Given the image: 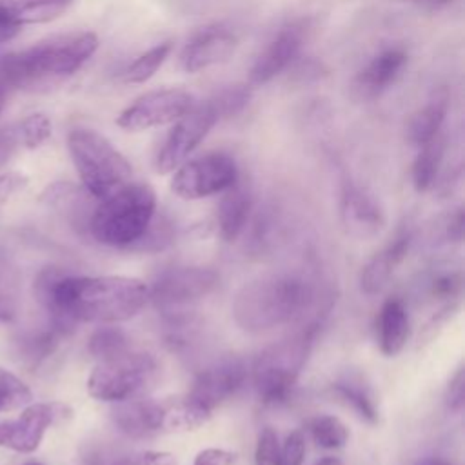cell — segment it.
Here are the masks:
<instances>
[{"label": "cell", "instance_id": "obj_41", "mask_svg": "<svg viewBox=\"0 0 465 465\" xmlns=\"http://www.w3.org/2000/svg\"><path fill=\"white\" fill-rule=\"evenodd\" d=\"M460 276L450 272V274H440L432 282V294L438 298H450L460 291Z\"/></svg>", "mask_w": 465, "mask_h": 465}, {"label": "cell", "instance_id": "obj_22", "mask_svg": "<svg viewBox=\"0 0 465 465\" xmlns=\"http://www.w3.org/2000/svg\"><path fill=\"white\" fill-rule=\"evenodd\" d=\"M409 251V236L396 238L387 249L378 252L361 271V289L365 294H378L389 282L394 267Z\"/></svg>", "mask_w": 465, "mask_h": 465}, {"label": "cell", "instance_id": "obj_34", "mask_svg": "<svg viewBox=\"0 0 465 465\" xmlns=\"http://www.w3.org/2000/svg\"><path fill=\"white\" fill-rule=\"evenodd\" d=\"M327 74L329 67L314 56H296L294 62L287 67L289 82L300 87L318 84L323 78H327Z\"/></svg>", "mask_w": 465, "mask_h": 465}, {"label": "cell", "instance_id": "obj_11", "mask_svg": "<svg viewBox=\"0 0 465 465\" xmlns=\"http://www.w3.org/2000/svg\"><path fill=\"white\" fill-rule=\"evenodd\" d=\"M69 416L71 409L64 403H29L18 418L0 423V449H11L22 454L35 452L45 430Z\"/></svg>", "mask_w": 465, "mask_h": 465}, {"label": "cell", "instance_id": "obj_25", "mask_svg": "<svg viewBox=\"0 0 465 465\" xmlns=\"http://www.w3.org/2000/svg\"><path fill=\"white\" fill-rule=\"evenodd\" d=\"M62 334L64 332H60L54 325H49L47 329L25 331L15 340L16 354L25 365L38 367L58 349Z\"/></svg>", "mask_w": 465, "mask_h": 465}, {"label": "cell", "instance_id": "obj_46", "mask_svg": "<svg viewBox=\"0 0 465 465\" xmlns=\"http://www.w3.org/2000/svg\"><path fill=\"white\" fill-rule=\"evenodd\" d=\"M314 465H343V463H341V460L336 458V456H325V458L318 460Z\"/></svg>", "mask_w": 465, "mask_h": 465}, {"label": "cell", "instance_id": "obj_35", "mask_svg": "<svg viewBox=\"0 0 465 465\" xmlns=\"http://www.w3.org/2000/svg\"><path fill=\"white\" fill-rule=\"evenodd\" d=\"M49 136H51V120L42 113H35L27 116L18 127V138L27 149L40 147Z\"/></svg>", "mask_w": 465, "mask_h": 465}, {"label": "cell", "instance_id": "obj_24", "mask_svg": "<svg viewBox=\"0 0 465 465\" xmlns=\"http://www.w3.org/2000/svg\"><path fill=\"white\" fill-rule=\"evenodd\" d=\"M22 278L9 251L0 247V323H11L20 314Z\"/></svg>", "mask_w": 465, "mask_h": 465}, {"label": "cell", "instance_id": "obj_28", "mask_svg": "<svg viewBox=\"0 0 465 465\" xmlns=\"http://www.w3.org/2000/svg\"><path fill=\"white\" fill-rule=\"evenodd\" d=\"M173 49V44L169 40L160 42L147 51L140 53L125 69H124V82L125 84H143L149 78L154 76V73L162 67V64L167 60L169 53Z\"/></svg>", "mask_w": 465, "mask_h": 465}, {"label": "cell", "instance_id": "obj_9", "mask_svg": "<svg viewBox=\"0 0 465 465\" xmlns=\"http://www.w3.org/2000/svg\"><path fill=\"white\" fill-rule=\"evenodd\" d=\"M194 107V96L183 89H156L138 96L116 118L125 131H145L151 127L174 124Z\"/></svg>", "mask_w": 465, "mask_h": 465}, {"label": "cell", "instance_id": "obj_16", "mask_svg": "<svg viewBox=\"0 0 465 465\" xmlns=\"http://www.w3.org/2000/svg\"><path fill=\"white\" fill-rule=\"evenodd\" d=\"M409 62L403 47H387L374 54L354 76L352 89L363 100L383 94L401 74Z\"/></svg>", "mask_w": 465, "mask_h": 465}, {"label": "cell", "instance_id": "obj_43", "mask_svg": "<svg viewBox=\"0 0 465 465\" xmlns=\"http://www.w3.org/2000/svg\"><path fill=\"white\" fill-rule=\"evenodd\" d=\"M18 142V129L0 127V167H4L9 162V158L16 151Z\"/></svg>", "mask_w": 465, "mask_h": 465}, {"label": "cell", "instance_id": "obj_30", "mask_svg": "<svg viewBox=\"0 0 465 465\" xmlns=\"http://www.w3.org/2000/svg\"><path fill=\"white\" fill-rule=\"evenodd\" d=\"M251 94L252 91L249 84H234L220 89L213 98H209V102L216 111L218 120L232 118L249 105Z\"/></svg>", "mask_w": 465, "mask_h": 465}, {"label": "cell", "instance_id": "obj_6", "mask_svg": "<svg viewBox=\"0 0 465 465\" xmlns=\"http://www.w3.org/2000/svg\"><path fill=\"white\" fill-rule=\"evenodd\" d=\"M158 365L147 352L127 349L125 352L102 360L87 378V392L102 401H125L142 398L156 381Z\"/></svg>", "mask_w": 465, "mask_h": 465}, {"label": "cell", "instance_id": "obj_39", "mask_svg": "<svg viewBox=\"0 0 465 465\" xmlns=\"http://www.w3.org/2000/svg\"><path fill=\"white\" fill-rule=\"evenodd\" d=\"M463 398H465V374L463 369H458L452 380L449 381L447 394H445V403L450 411L458 412L463 407Z\"/></svg>", "mask_w": 465, "mask_h": 465}, {"label": "cell", "instance_id": "obj_26", "mask_svg": "<svg viewBox=\"0 0 465 465\" xmlns=\"http://www.w3.org/2000/svg\"><path fill=\"white\" fill-rule=\"evenodd\" d=\"M73 0H0V5L22 25L58 18Z\"/></svg>", "mask_w": 465, "mask_h": 465}, {"label": "cell", "instance_id": "obj_36", "mask_svg": "<svg viewBox=\"0 0 465 465\" xmlns=\"http://www.w3.org/2000/svg\"><path fill=\"white\" fill-rule=\"evenodd\" d=\"M254 465H285L280 456V443L272 429H263L258 436Z\"/></svg>", "mask_w": 465, "mask_h": 465}, {"label": "cell", "instance_id": "obj_5", "mask_svg": "<svg viewBox=\"0 0 465 465\" xmlns=\"http://www.w3.org/2000/svg\"><path fill=\"white\" fill-rule=\"evenodd\" d=\"M98 49V36L91 31H78L51 36L29 49L18 51L16 58L27 87L45 78L76 73Z\"/></svg>", "mask_w": 465, "mask_h": 465}, {"label": "cell", "instance_id": "obj_47", "mask_svg": "<svg viewBox=\"0 0 465 465\" xmlns=\"http://www.w3.org/2000/svg\"><path fill=\"white\" fill-rule=\"evenodd\" d=\"M421 465H452V463H449V461H443V460H427V461H423Z\"/></svg>", "mask_w": 465, "mask_h": 465}, {"label": "cell", "instance_id": "obj_2", "mask_svg": "<svg viewBox=\"0 0 465 465\" xmlns=\"http://www.w3.org/2000/svg\"><path fill=\"white\" fill-rule=\"evenodd\" d=\"M312 302V285L300 274H267L245 283L232 303L236 323L249 332H263L292 322Z\"/></svg>", "mask_w": 465, "mask_h": 465}, {"label": "cell", "instance_id": "obj_4", "mask_svg": "<svg viewBox=\"0 0 465 465\" xmlns=\"http://www.w3.org/2000/svg\"><path fill=\"white\" fill-rule=\"evenodd\" d=\"M67 149L84 189L93 198L104 200L131 183V163L104 134L76 127L67 134Z\"/></svg>", "mask_w": 465, "mask_h": 465}, {"label": "cell", "instance_id": "obj_38", "mask_svg": "<svg viewBox=\"0 0 465 465\" xmlns=\"http://www.w3.org/2000/svg\"><path fill=\"white\" fill-rule=\"evenodd\" d=\"M280 456L285 465H302L305 458V438L300 430H294L285 438L283 447H280Z\"/></svg>", "mask_w": 465, "mask_h": 465}, {"label": "cell", "instance_id": "obj_20", "mask_svg": "<svg viewBox=\"0 0 465 465\" xmlns=\"http://www.w3.org/2000/svg\"><path fill=\"white\" fill-rule=\"evenodd\" d=\"M449 111V98L447 94H436L430 98L423 107H420L416 113L411 114L407 127H405V136L407 140L420 147L432 138H436L445 124Z\"/></svg>", "mask_w": 465, "mask_h": 465}, {"label": "cell", "instance_id": "obj_17", "mask_svg": "<svg viewBox=\"0 0 465 465\" xmlns=\"http://www.w3.org/2000/svg\"><path fill=\"white\" fill-rule=\"evenodd\" d=\"M341 220L347 232L360 240H371L385 227V214L380 203L352 183H345L343 187Z\"/></svg>", "mask_w": 465, "mask_h": 465}, {"label": "cell", "instance_id": "obj_44", "mask_svg": "<svg viewBox=\"0 0 465 465\" xmlns=\"http://www.w3.org/2000/svg\"><path fill=\"white\" fill-rule=\"evenodd\" d=\"M20 31V24L0 5V42L15 38Z\"/></svg>", "mask_w": 465, "mask_h": 465}, {"label": "cell", "instance_id": "obj_8", "mask_svg": "<svg viewBox=\"0 0 465 465\" xmlns=\"http://www.w3.org/2000/svg\"><path fill=\"white\" fill-rule=\"evenodd\" d=\"M238 180V167L225 153H207L174 169L171 191L182 200H200L223 193Z\"/></svg>", "mask_w": 465, "mask_h": 465}, {"label": "cell", "instance_id": "obj_12", "mask_svg": "<svg viewBox=\"0 0 465 465\" xmlns=\"http://www.w3.org/2000/svg\"><path fill=\"white\" fill-rule=\"evenodd\" d=\"M307 27L305 20H292L282 25L256 56L249 71V85L269 84L280 73L287 71L294 58L300 56Z\"/></svg>", "mask_w": 465, "mask_h": 465}, {"label": "cell", "instance_id": "obj_10", "mask_svg": "<svg viewBox=\"0 0 465 465\" xmlns=\"http://www.w3.org/2000/svg\"><path fill=\"white\" fill-rule=\"evenodd\" d=\"M216 122V111L213 109L209 100L205 104H194V107L187 111L182 118H178L169 131L156 156V171L160 174H167L182 165L189 158V154L200 145V142L209 134Z\"/></svg>", "mask_w": 465, "mask_h": 465}, {"label": "cell", "instance_id": "obj_27", "mask_svg": "<svg viewBox=\"0 0 465 465\" xmlns=\"http://www.w3.org/2000/svg\"><path fill=\"white\" fill-rule=\"evenodd\" d=\"M443 154H445L443 131L430 142L420 145V151L412 163V183L418 193L427 191L434 183L440 165H441V160H443Z\"/></svg>", "mask_w": 465, "mask_h": 465}, {"label": "cell", "instance_id": "obj_15", "mask_svg": "<svg viewBox=\"0 0 465 465\" xmlns=\"http://www.w3.org/2000/svg\"><path fill=\"white\" fill-rule=\"evenodd\" d=\"M245 376L247 369L240 360H225L214 363L196 376L187 396L213 411L242 387Z\"/></svg>", "mask_w": 465, "mask_h": 465}, {"label": "cell", "instance_id": "obj_14", "mask_svg": "<svg viewBox=\"0 0 465 465\" xmlns=\"http://www.w3.org/2000/svg\"><path fill=\"white\" fill-rule=\"evenodd\" d=\"M238 45L236 33L225 24H209L198 29L180 53L185 73H198L227 60Z\"/></svg>", "mask_w": 465, "mask_h": 465}, {"label": "cell", "instance_id": "obj_1", "mask_svg": "<svg viewBox=\"0 0 465 465\" xmlns=\"http://www.w3.org/2000/svg\"><path fill=\"white\" fill-rule=\"evenodd\" d=\"M35 294L51 325L67 332L73 323H118L136 316L149 300V287L129 276H71L56 267L35 280Z\"/></svg>", "mask_w": 465, "mask_h": 465}, {"label": "cell", "instance_id": "obj_7", "mask_svg": "<svg viewBox=\"0 0 465 465\" xmlns=\"http://www.w3.org/2000/svg\"><path fill=\"white\" fill-rule=\"evenodd\" d=\"M311 340L312 331H307L300 336L271 345L258 356L252 378L258 398L265 405H280L289 398L307 360Z\"/></svg>", "mask_w": 465, "mask_h": 465}, {"label": "cell", "instance_id": "obj_32", "mask_svg": "<svg viewBox=\"0 0 465 465\" xmlns=\"http://www.w3.org/2000/svg\"><path fill=\"white\" fill-rule=\"evenodd\" d=\"M311 434L318 447L338 449L349 440L347 427L336 416H318L311 423Z\"/></svg>", "mask_w": 465, "mask_h": 465}, {"label": "cell", "instance_id": "obj_42", "mask_svg": "<svg viewBox=\"0 0 465 465\" xmlns=\"http://www.w3.org/2000/svg\"><path fill=\"white\" fill-rule=\"evenodd\" d=\"M27 183V178L18 173L0 174V205H4L15 193H18Z\"/></svg>", "mask_w": 465, "mask_h": 465}, {"label": "cell", "instance_id": "obj_45", "mask_svg": "<svg viewBox=\"0 0 465 465\" xmlns=\"http://www.w3.org/2000/svg\"><path fill=\"white\" fill-rule=\"evenodd\" d=\"M403 2H412L423 9H430V11H436V9H441V7H447L450 5L454 0H403Z\"/></svg>", "mask_w": 465, "mask_h": 465}, {"label": "cell", "instance_id": "obj_18", "mask_svg": "<svg viewBox=\"0 0 465 465\" xmlns=\"http://www.w3.org/2000/svg\"><path fill=\"white\" fill-rule=\"evenodd\" d=\"M116 429L129 438H147L162 430V401L133 398L113 407Z\"/></svg>", "mask_w": 465, "mask_h": 465}, {"label": "cell", "instance_id": "obj_3", "mask_svg": "<svg viewBox=\"0 0 465 465\" xmlns=\"http://www.w3.org/2000/svg\"><path fill=\"white\" fill-rule=\"evenodd\" d=\"M156 213V194L147 183H127L114 194L100 200L89 218L93 238L109 247L136 243Z\"/></svg>", "mask_w": 465, "mask_h": 465}, {"label": "cell", "instance_id": "obj_19", "mask_svg": "<svg viewBox=\"0 0 465 465\" xmlns=\"http://www.w3.org/2000/svg\"><path fill=\"white\" fill-rule=\"evenodd\" d=\"M251 213V193L242 182H234L223 191L218 205V227L225 242H234L243 231Z\"/></svg>", "mask_w": 465, "mask_h": 465}, {"label": "cell", "instance_id": "obj_13", "mask_svg": "<svg viewBox=\"0 0 465 465\" xmlns=\"http://www.w3.org/2000/svg\"><path fill=\"white\" fill-rule=\"evenodd\" d=\"M218 283L214 271L205 267H176L169 269L158 276L149 298L156 302L158 307L171 309L180 307L198 298L209 294Z\"/></svg>", "mask_w": 465, "mask_h": 465}, {"label": "cell", "instance_id": "obj_48", "mask_svg": "<svg viewBox=\"0 0 465 465\" xmlns=\"http://www.w3.org/2000/svg\"><path fill=\"white\" fill-rule=\"evenodd\" d=\"M5 93H7V89H4V87L0 85V113H2L4 104H5Z\"/></svg>", "mask_w": 465, "mask_h": 465}, {"label": "cell", "instance_id": "obj_40", "mask_svg": "<svg viewBox=\"0 0 465 465\" xmlns=\"http://www.w3.org/2000/svg\"><path fill=\"white\" fill-rule=\"evenodd\" d=\"M236 452L225 449H203L194 456L193 465H234Z\"/></svg>", "mask_w": 465, "mask_h": 465}, {"label": "cell", "instance_id": "obj_29", "mask_svg": "<svg viewBox=\"0 0 465 465\" xmlns=\"http://www.w3.org/2000/svg\"><path fill=\"white\" fill-rule=\"evenodd\" d=\"M127 349H129V341L124 331L118 327H107V323L98 327L87 341L89 354L98 361L118 356Z\"/></svg>", "mask_w": 465, "mask_h": 465}, {"label": "cell", "instance_id": "obj_49", "mask_svg": "<svg viewBox=\"0 0 465 465\" xmlns=\"http://www.w3.org/2000/svg\"><path fill=\"white\" fill-rule=\"evenodd\" d=\"M24 465H44V463H40V461H25Z\"/></svg>", "mask_w": 465, "mask_h": 465}, {"label": "cell", "instance_id": "obj_37", "mask_svg": "<svg viewBox=\"0 0 465 465\" xmlns=\"http://www.w3.org/2000/svg\"><path fill=\"white\" fill-rule=\"evenodd\" d=\"M111 465H178L174 454L165 450H143L124 456Z\"/></svg>", "mask_w": 465, "mask_h": 465}, {"label": "cell", "instance_id": "obj_23", "mask_svg": "<svg viewBox=\"0 0 465 465\" xmlns=\"http://www.w3.org/2000/svg\"><path fill=\"white\" fill-rule=\"evenodd\" d=\"M213 411L200 405L193 398L162 401V430L182 432L194 430L209 421Z\"/></svg>", "mask_w": 465, "mask_h": 465}, {"label": "cell", "instance_id": "obj_31", "mask_svg": "<svg viewBox=\"0 0 465 465\" xmlns=\"http://www.w3.org/2000/svg\"><path fill=\"white\" fill-rule=\"evenodd\" d=\"M33 400L31 389L13 372L0 367V412H11L29 405Z\"/></svg>", "mask_w": 465, "mask_h": 465}, {"label": "cell", "instance_id": "obj_21", "mask_svg": "<svg viewBox=\"0 0 465 465\" xmlns=\"http://www.w3.org/2000/svg\"><path fill=\"white\" fill-rule=\"evenodd\" d=\"M378 329H380V340H378L380 351L385 356H396L405 347L411 332L409 316L400 300L391 298L381 305Z\"/></svg>", "mask_w": 465, "mask_h": 465}, {"label": "cell", "instance_id": "obj_33", "mask_svg": "<svg viewBox=\"0 0 465 465\" xmlns=\"http://www.w3.org/2000/svg\"><path fill=\"white\" fill-rule=\"evenodd\" d=\"M336 392L347 400L354 411L363 418L367 420L369 423H376L378 420V411H376V405H374V400L371 396V392L367 391L365 385H361L360 381H343V383H336Z\"/></svg>", "mask_w": 465, "mask_h": 465}]
</instances>
